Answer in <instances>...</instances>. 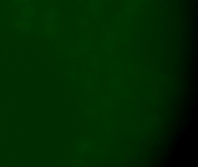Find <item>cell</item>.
<instances>
[{"label":"cell","mask_w":198,"mask_h":167,"mask_svg":"<svg viewBox=\"0 0 198 167\" xmlns=\"http://www.w3.org/2000/svg\"><path fill=\"white\" fill-rule=\"evenodd\" d=\"M34 13V9L33 6L27 5L22 10V15L25 17H30Z\"/></svg>","instance_id":"1"},{"label":"cell","mask_w":198,"mask_h":167,"mask_svg":"<svg viewBox=\"0 0 198 167\" xmlns=\"http://www.w3.org/2000/svg\"><path fill=\"white\" fill-rule=\"evenodd\" d=\"M30 22L27 20H21V22H19L18 24H19V27L25 29V28H29L30 27Z\"/></svg>","instance_id":"2"}]
</instances>
